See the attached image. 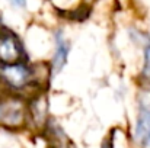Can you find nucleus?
<instances>
[{"instance_id":"nucleus-8","label":"nucleus","mask_w":150,"mask_h":148,"mask_svg":"<svg viewBox=\"0 0 150 148\" xmlns=\"http://www.w3.org/2000/svg\"><path fill=\"white\" fill-rule=\"evenodd\" d=\"M13 6L16 7H25L26 6V0H10Z\"/></svg>"},{"instance_id":"nucleus-1","label":"nucleus","mask_w":150,"mask_h":148,"mask_svg":"<svg viewBox=\"0 0 150 148\" xmlns=\"http://www.w3.org/2000/svg\"><path fill=\"white\" fill-rule=\"evenodd\" d=\"M28 116V107L21 97L9 96L0 99V125L7 128L22 126Z\"/></svg>"},{"instance_id":"nucleus-2","label":"nucleus","mask_w":150,"mask_h":148,"mask_svg":"<svg viewBox=\"0 0 150 148\" xmlns=\"http://www.w3.org/2000/svg\"><path fill=\"white\" fill-rule=\"evenodd\" d=\"M0 77L12 89H23L32 81V68H29L22 61L4 64L0 68Z\"/></svg>"},{"instance_id":"nucleus-4","label":"nucleus","mask_w":150,"mask_h":148,"mask_svg":"<svg viewBox=\"0 0 150 148\" xmlns=\"http://www.w3.org/2000/svg\"><path fill=\"white\" fill-rule=\"evenodd\" d=\"M23 54L19 38L9 29H0V61L4 64L21 61Z\"/></svg>"},{"instance_id":"nucleus-9","label":"nucleus","mask_w":150,"mask_h":148,"mask_svg":"<svg viewBox=\"0 0 150 148\" xmlns=\"http://www.w3.org/2000/svg\"><path fill=\"white\" fill-rule=\"evenodd\" d=\"M100 148H112V144H111V141H109V140L103 141V144H102V147H100Z\"/></svg>"},{"instance_id":"nucleus-5","label":"nucleus","mask_w":150,"mask_h":148,"mask_svg":"<svg viewBox=\"0 0 150 148\" xmlns=\"http://www.w3.org/2000/svg\"><path fill=\"white\" fill-rule=\"evenodd\" d=\"M54 41H55V49H54V55H52V61H51V73L57 74L63 70V67L67 62V55H69L70 45H69V42L64 38L61 31L55 32Z\"/></svg>"},{"instance_id":"nucleus-7","label":"nucleus","mask_w":150,"mask_h":148,"mask_svg":"<svg viewBox=\"0 0 150 148\" xmlns=\"http://www.w3.org/2000/svg\"><path fill=\"white\" fill-rule=\"evenodd\" d=\"M143 79L150 83V41L144 47V64H143V73H142Z\"/></svg>"},{"instance_id":"nucleus-6","label":"nucleus","mask_w":150,"mask_h":148,"mask_svg":"<svg viewBox=\"0 0 150 148\" xmlns=\"http://www.w3.org/2000/svg\"><path fill=\"white\" fill-rule=\"evenodd\" d=\"M89 15H91V7H88V6H80L77 10H73V12L67 13V18L71 19V20H79V22H82V20H85Z\"/></svg>"},{"instance_id":"nucleus-3","label":"nucleus","mask_w":150,"mask_h":148,"mask_svg":"<svg viewBox=\"0 0 150 148\" xmlns=\"http://www.w3.org/2000/svg\"><path fill=\"white\" fill-rule=\"evenodd\" d=\"M136 140L143 147H150V90H144L139 97Z\"/></svg>"}]
</instances>
